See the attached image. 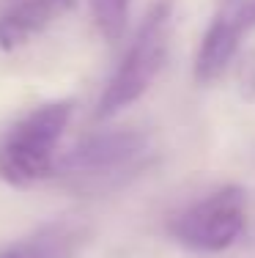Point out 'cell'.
<instances>
[{
	"mask_svg": "<svg viewBox=\"0 0 255 258\" xmlns=\"http://www.w3.org/2000/svg\"><path fill=\"white\" fill-rule=\"evenodd\" d=\"M151 157L154 143L143 129H99L60 154L52 176L77 192H99L137 176Z\"/></svg>",
	"mask_w": 255,
	"mask_h": 258,
	"instance_id": "6da1fadb",
	"label": "cell"
},
{
	"mask_svg": "<svg viewBox=\"0 0 255 258\" xmlns=\"http://www.w3.org/2000/svg\"><path fill=\"white\" fill-rule=\"evenodd\" d=\"M71 113L74 104L58 99L22 115L0 140V179L17 189H30L50 179Z\"/></svg>",
	"mask_w": 255,
	"mask_h": 258,
	"instance_id": "7a4b0ae2",
	"label": "cell"
},
{
	"mask_svg": "<svg viewBox=\"0 0 255 258\" xmlns=\"http://www.w3.org/2000/svg\"><path fill=\"white\" fill-rule=\"evenodd\" d=\"M170 36H173V3L156 0L145 11L132 44L126 47L118 69L113 72L110 83L102 91L99 104H96V118H115L121 110L140 102L148 94V88L154 85L156 75L167 60Z\"/></svg>",
	"mask_w": 255,
	"mask_h": 258,
	"instance_id": "3957f363",
	"label": "cell"
},
{
	"mask_svg": "<svg viewBox=\"0 0 255 258\" xmlns=\"http://www.w3.org/2000/svg\"><path fill=\"white\" fill-rule=\"evenodd\" d=\"M247 228V192L239 184H220L176 212L167 233L192 253H222Z\"/></svg>",
	"mask_w": 255,
	"mask_h": 258,
	"instance_id": "277c9868",
	"label": "cell"
},
{
	"mask_svg": "<svg viewBox=\"0 0 255 258\" xmlns=\"http://www.w3.org/2000/svg\"><path fill=\"white\" fill-rule=\"evenodd\" d=\"M255 30V0H217L211 22L200 36L192 63L198 85H211L236 60L241 39Z\"/></svg>",
	"mask_w": 255,
	"mask_h": 258,
	"instance_id": "5b68a950",
	"label": "cell"
},
{
	"mask_svg": "<svg viewBox=\"0 0 255 258\" xmlns=\"http://www.w3.org/2000/svg\"><path fill=\"white\" fill-rule=\"evenodd\" d=\"M91 242V228L82 220H55L0 250V258H80Z\"/></svg>",
	"mask_w": 255,
	"mask_h": 258,
	"instance_id": "8992f818",
	"label": "cell"
},
{
	"mask_svg": "<svg viewBox=\"0 0 255 258\" xmlns=\"http://www.w3.org/2000/svg\"><path fill=\"white\" fill-rule=\"evenodd\" d=\"M77 0H20L0 14V50H17L50 30L69 11H74Z\"/></svg>",
	"mask_w": 255,
	"mask_h": 258,
	"instance_id": "52a82bcc",
	"label": "cell"
},
{
	"mask_svg": "<svg viewBox=\"0 0 255 258\" xmlns=\"http://www.w3.org/2000/svg\"><path fill=\"white\" fill-rule=\"evenodd\" d=\"M129 9H132V0H91L96 28L107 41H118L126 33Z\"/></svg>",
	"mask_w": 255,
	"mask_h": 258,
	"instance_id": "ba28073f",
	"label": "cell"
},
{
	"mask_svg": "<svg viewBox=\"0 0 255 258\" xmlns=\"http://www.w3.org/2000/svg\"><path fill=\"white\" fill-rule=\"evenodd\" d=\"M236 85L241 99L255 102V50L236 55Z\"/></svg>",
	"mask_w": 255,
	"mask_h": 258,
	"instance_id": "9c48e42d",
	"label": "cell"
}]
</instances>
